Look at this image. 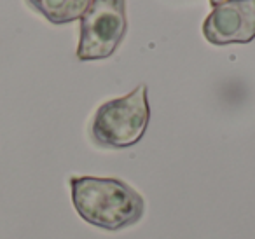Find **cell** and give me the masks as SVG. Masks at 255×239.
Segmentation results:
<instances>
[{"mask_svg":"<svg viewBox=\"0 0 255 239\" xmlns=\"http://www.w3.org/2000/svg\"><path fill=\"white\" fill-rule=\"evenodd\" d=\"M72 204L77 215L102 231L133 227L145 215V199L119 178L72 176Z\"/></svg>","mask_w":255,"mask_h":239,"instance_id":"cell-1","label":"cell"},{"mask_svg":"<svg viewBox=\"0 0 255 239\" xmlns=\"http://www.w3.org/2000/svg\"><path fill=\"white\" fill-rule=\"evenodd\" d=\"M150 120L147 86L140 84L123 98H114L98 107L91 122V140L102 148H128L145 134Z\"/></svg>","mask_w":255,"mask_h":239,"instance_id":"cell-2","label":"cell"},{"mask_svg":"<svg viewBox=\"0 0 255 239\" xmlns=\"http://www.w3.org/2000/svg\"><path fill=\"white\" fill-rule=\"evenodd\" d=\"M126 0H91L81 18L79 61L107 60L126 35Z\"/></svg>","mask_w":255,"mask_h":239,"instance_id":"cell-3","label":"cell"},{"mask_svg":"<svg viewBox=\"0 0 255 239\" xmlns=\"http://www.w3.org/2000/svg\"><path fill=\"white\" fill-rule=\"evenodd\" d=\"M203 35L213 46L248 44L255 39V0H226L203 23Z\"/></svg>","mask_w":255,"mask_h":239,"instance_id":"cell-4","label":"cell"},{"mask_svg":"<svg viewBox=\"0 0 255 239\" xmlns=\"http://www.w3.org/2000/svg\"><path fill=\"white\" fill-rule=\"evenodd\" d=\"M35 12L53 25H67L81 19L91 0H26Z\"/></svg>","mask_w":255,"mask_h":239,"instance_id":"cell-5","label":"cell"},{"mask_svg":"<svg viewBox=\"0 0 255 239\" xmlns=\"http://www.w3.org/2000/svg\"><path fill=\"white\" fill-rule=\"evenodd\" d=\"M212 2V5L215 7V5H219V4H222V2H226V0H210Z\"/></svg>","mask_w":255,"mask_h":239,"instance_id":"cell-6","label":"cell"}]
</instances>
